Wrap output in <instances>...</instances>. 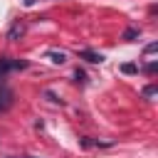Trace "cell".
<instances>
[{"mask_svg":"<svg viewBox=\"0 0 158 158\" xmlns=\"http://www.w3.org/2000/svg\"><path fill=\"white\" fill-rule=\"evenodd\" d=\"M44 94H47V99H49V101H52V104H59V106H62V104H64V101H62V99H57V96H54V94H52V91H44Z\"/></svg>","mask_w":158,"mask_h":158,"instance_id":"cell-11","label":"cell"},{"mask_svg":"<svg viewBox=\"0 0 158 158\" xmlns=\"http://www.w3.org/2000/svg\"><path fill=\"white\" fill-rule=\"evenodd\" d=\"M27 62L25 59H0V79L10 72V69H25Z\"/></svg>","mask_w":158,"mask_h":158,"instance_id":"cell-1","label":"cell"},{"mask_svg":"<svg viewBox=\"0 0 158 158\" xmlns=\"http://www.w3.org/2000/svg\"><path fill=\"white\" fill-rule=\"evenodd\" d=\"M121 72H123V74H136V72H138V67H136V64H123V67H121Z\"/></svg>","mask_w":158,"mask_h":158,"instance_id":"cell-9","label":"cell"},{"mask_svg":"<svg viewBox=\"0 0 158 158\" xmlns=\"http://www.w3.org/2000/svg\"><path fill=\"white\" fill-rule=\"evenodd\" d=\"M156 49H158V42H151V44H146V47H143V54H153Z\"/></svg>","mask_w":158,"mask_h":158,"instance_id":"cell-10","label":"cell"},{"mask_svg":"<svg viewBox=\"0 0 158 158\" xmlns=\"http://www.w3.org/2000/svg\"><path fill=\"white\" fill-rule=\"evenodd\" d=\"M74 81L77 84H86V72L84 69H74Z\"/></svg>","mask_w":158,"mask_h":158,"instance_id":"cell-7","label":"cell"},{"mask_svg":"<svg viewBox=\"0 0 158 158\" xmlns=\"http://www.w3.org/2000/svg\"><path fill=\"white\" fill-rule=\"evenodd\" d=\"M156 69H158V64H156V62H151V64H146V72H148V74H153Z\"/></svg>","mask_w":158,"mask_h":158,"instance_id":"cell-12","label":"cell"},{"mask_svg":"<svg viewBox=\"0 0 158 158\" xmlns=\"http://www.w3.org/2000/svg\"><path fill=\"white\" fill-rule=\"evenodd\" d=\"M47 59L52 64H64L67 62V54L64 52H57V49H47Z\"/></svg>","mask_w":158,"mask_h":158,"instance_id":"cell-5","label":"cell"},{"mask_svg":"<svg viewBox=\"0 0 158 158\" xmlns=\"http://www.w3.org/2000/svg\"><path fill=\"white\" fill-rule=\"evenodd\" d=\"M25 5H27V7H30V5H35V0H25Z\"/></svg>","mask_w":158,"mask_h":158,"instance_id":"cell-13","label":"cell"},{"mask_svg":"<svg viewBox=\"0 0 158 158\" xmlns=\"http://www.w3.org/2000/svg\"><path fill=\"white\" fill-rule=\"evenodd\" d=\"M22 35H25V25H22V22H15V25L7 30V40H10V42H17Z\"/></svg>","mask_w":158,"mask_h":158,"instance_id":"cell-4","label":"cell"},{"mask_svg":"<svg viewBox=\"0 0 158 158\" xmlns=\"http://www.w3.org/2000/svg\"><path fill=\"white\" fill-rule=\"evenodd\" d=\"M10 158H12V156H10Z\"/></svg>","mask_w":158,"mask_h":158,"instance_id":"cell-15","label":"cell"},{"mask_svg":"<svg viewBox=\"0 0 158 158\" xmlns=\"http://www.w3.org/2000/svg\"><path fill=\"white\" fill-rule=\"evenodd\" d=\"M138 35H141V30H138V27H128V30L123 32V40H126V42H133Z\"/></svg>","mask_w":158,"mask_h":158,"instance_id":"cell-6","label":"cell"},{"mask_svg":"<svg viewBox=\"0 0 158 158\" xmlns=\"http://www.w3.org/2000/svg\"><path fill=\"white\" fill-rule=\"evenodd\" d=\"M10 106H12V91L0 86V111H7Z\"/></svg>","mask_w":158,"mask_h":158,"instance_id":"cell-3","label":"cell"},{"mask_svg":"<svg viewBox=\"0 0 158 158\" xmlns=\"http://www.w3.org/2000/svg\"><path fill=\"white\" fill-rule=\"evenodd\" d=\"M27 158H35V156H27Z\"/></svg>","mask_w":158,"mask_h":158,"instance_id":"cell-14","label":"cell"},{"mask_svg":"<svg viewBox=\"0 0 158 158\" xmlns=\"http://www.w3.org/2000/svg\"><path fill=\"white\" fill-rule=\"evenodd\" d=\"M77 54H79L81 59L91 62V64H101V62H104V54H101V52H94V49H77Z\"/></svg>","mask_w":158,"mask_h":158,"instance_id":"cell-2","label":"cell"},{"mask_svg":"<svg viewBox=\"0 0 158 158\" xmlns=\"http://www.w3.org/2000/svg\"><path fill=\"white\" fill-rule=\"evenodd\" d=\"M156 94H158V86H156V84L143 86V96H146V99H151V96H156Z\"/></svg>","mask_w":158,"mask_h":158,"instance_id":"cell-8","label":"cell"}]
</instances>
